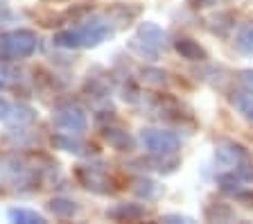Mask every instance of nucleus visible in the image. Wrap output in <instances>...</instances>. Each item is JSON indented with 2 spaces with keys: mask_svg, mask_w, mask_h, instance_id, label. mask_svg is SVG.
Masks as SVG:
<instances>
[{
  "mask_svg": "<svg viewBox=\"0 0 253 224\" xmlns=\"http://www.w3.org/2000/svg\"><path fill=\"white\" fill-rule=\"evenodd\" d=\"M39 39L32 30H14L0 34V59H27L34 54Z\"/></svg>",
  "mask_w": 253,
  "mask_h": 224,
  "instance_id": "1",
  "label": "nucleus"
},
{
  "mask_svg": "<svg viewBox=\"0 0 253 224\" xmlns=\"http://www.w3.org/2000/svg\"><path fill=\"white\" fill-rule=\"evenodd\" d=\"M140 143L154 156H172L179 149V136L168 129L147 127L140 132Z\"/></svg>",
  "mask_w": 253,
  "mask_h": 224,
  "instance_id": "2",
  "label": "nucleus"
},
{
  "mask_svg": "<svg viewBox=\"0 0 253 224\" xmlns=\"http://www.w3.org/2000/svg\"><path fill=\"white\" fill-rule=\"evenodd\" d=\"M54 127L63 129V132H73V134H82L88 127V118L79 107H61L59 111H54L52 116Z\"/></svg>",
  "mask_w": 253,
  "mask_h": 224,
  "instance_id": "3",
  "label": "nucleus"
},
{
  "mask_svg": "<svg viewBox=\"0 0 253 224\" xmlns=\"http://www.w3.org/2000/svg\"><path fill=\"white\" fill-rule=\"evenodd\" d=\"M75 32H77V37H79V45H82V48H95V45H100L106 37H111V27H109V23L102 21V18H90V21H86L79 30H75Z\"/></svg>",
  "mask_w": 253,
  "mask_h": 224,
  "instance_id": "4",
  "label": "nucleus"
},
{
  "mask_svg": "<svg viewBox=\"0 0 253 224\" xmlns=\"http://www.w3.org/2000/svg\"><path fill=\"white\" fill-rule=\"evenodd\" d=\"M217 159L231 168H240L247 161V152L242 145L233 143V140H219L217 143Z\"/></svg>",
  "mask_w": 253,
  "mask_h": 224,
  "instance_id": "5",
  "label": "nucleus"
},
{
  "mask_svg": "<svg viewBox=\"0 0 253 224\" xmlns=\"http://www.w3.org/2000/svg\"><path fill=\"white\" fill-rule=\"evenodd\" d=\"M106 218L116 220V222H138L145 218V208L140 204H116L106 211Z\"/></svg>",
  "mask_w": 253,
  "mask_h": 224,
  "instance_id": "6",
  "label": "nucleus"
},
{
  "mask_svg": "<svg viewBox=\"0 0 253 224\" xmlns=\"http://www.w3.org/2000/svg\"><path fill=\"white\" fill-rule=\"evenodd\" d=\"M77 179L84 183L88 190H95V192H106L102 186H106V177L100 168H93V166H79L77 168Z\"/></svg>",
  "mask_w": 253,
  "mask_h": 224,
  "instance_id": "7",
  "label": "nucleus"
},
{
  "mask_svg": "<svg viewBox=\"0 0 253 224\" xmlns=\"http://www.w3.org/2000/svg\"><path fill=\"white\" fill-rule=\"evenodd\" d=\"M102 136H104L106 143H109L113 149H118V152H131L133 145H136L133 138L125 132V129H118V127H104Z\"/></svg>",
  "mask_w": 253,
  "mask_h": 224,
  "instance_id": "8",
  "label": "nucleus"
},
{
  "mask_svg": "<svg viewBox=\"0 0 253 224\" xmlns=\"http://www.w3.org/2000/svg\"><path fill=\"white\" fill-rule=\"evenodd\" d=\"M174 50H176L183 59H188V61H206V59H208L206 50L201 48L199 43L192 41V39H185V37L174 41Z\"/></svg>",
  "mask_w": 253,
  "mask_h": 224,
  "instance_id": "9",
  "label": "nucleus"
},
{
  "mask_svg": "<svg viewBox=\"0 0 253 224\" xmlns=\"http://www.w3.org/2000/svg\"><path fill=\"white\" fill-rule=\"evenodd\" d=\"M138 37L145 39L147 43H152L154 48H158V50L165 45V32L156 25V23H149V21L140 23V27H138Z\"/></svg>",
  "mask_w": 253,
  "mask_h": 224,
  "instance_id": "10",
  "label": "nucleus"
},
{
  "mask_svg": "<svg viewBox=\"0 0 253 224\" xmlns=\"http://www.w3.org/2000/svg\"><path fill=\"white\" fill-rule=\"evenodd\" d=\"M47 211L54 215V218H61V220H68L77 213L79 208L73 199H66V197H54L47 202Z\"/></svg>",
  "mask_w": 253,
  "mask_h": 224,
  "instance_id": "11",
  "label": "nucleus"
},
{
  "mask_svg": "<svg viewBox=\"0 0 253 224\" xmlns=\"http://www.w3.org/2000/svg\"><path fill=\"white\" fill-rule=\"evenodd\" d=\"M206 220L208 222H231V220H235V211H233L228 204H208V208H206Z\"/></svg>",
  "mask_w": 253,
  "mask_h": 224,
  "instance_id": "12",
  "label": "nucleus"
},
{
  "mask_svg": "<svg viewBox=\"0 0 253 224\" xmlns=\"http://www.w3.org/2000/svg\"><path fill=\"white\" fill-rule=\"evenodd\" d=\"M235 48L242 54H253V21L240 25L235 34Z\"/></svg>",
  "mask_w": 253,
  "mask_h": 224,
  "instance_id": "13",
  "label": "nucleus"
},
{
  "mask_svg": "<svg viewBox=\"0 0 253 224\" xmlns=\"http://www.w3.org/2000/svg\"><path fill=\"white\" fill-rule=\"evenodd\" d=\"M11 222H21V224H45V218L39 215L37 211H27V208H9L7 211Z\"/></svg>",
  "mask_w": 253,
  "mask_h": 224,
  "instance_id": "14",
  "label": "nucleus"
},
{
  "mask_svg": "<svg viewBox=\"0 0 253 224\" xmlns=\"http://www.w3.org/2000/svg\"><path fill=\"white\" fill-rule=\"evenodd\" d=\"M231 104H233V107H237V111L242 113L247 120H251V123H253V95H251V93H247V91H244V93H240V91L233 93V95H231Z\"/></svg>",
  "mask_w": 253,
  "mask_h": 224,
  "instance_id": "15",
  "label": "nucleus"
},
{
  "mask_svg": "<svg viewBox=\"0 0 253 224\" xmlns=\"http://www.w3.org/2000/svg\"><path fill=\"white\" fill-rule=\"evenodd\" d=\"M129 48H131L133 52H136L138 57H142V59H158V54H161V50L154 48L152 43H147L145 39L138 37V34L129 41Z\"/></svg>",
  "mask_w": 253,
  "mask_h": 224,
  "instance_id": "16",
  "label": "nucleus"
},
{
  "mask_svg": "<svg viewBox=\"0 0 253 224\" xmlns=\"http://www.w3.org/2000/svg\"><path fill=\"white\" fill-rule=\"evenodd\" d=\"M131 190L136 192L138 197L152 199L154 195H156V183H154L152 179H147V177H138V179H133V186H131Z\"/></svg>",
  "mask_w": 253,
  "mask_h": 224,
  "instance_id": "17",
  "label": "nucleus"
},
{
  "mask_svg": "<svg viewBox=\"0 0 253 224\" xmlns=\"http://www.w3.org/2000/svg\"><path fill=\"white\" fill-rule=\"evenodd\" d=\"M54 45H59V48H82L75 30H61V32H57L54 34Z\"/></svg>",
  "mask_w": 253,
  "mask_h": 224,
  "instance_id": "18",
  "label": "nucleus"
},
{
  "mask_svg": "<svg viewBox=\"0 0 253 224\" xmlns=\"http://www.w3.org/2000/svg\"><path fill=\"white\" fill-rule=\"evenodd\" d=\"M140 75H142V80L147 82V84H154V86L168 84V73L161 70V68H145Z\"/></svg>",
  "mask_w": 253,
  "mask_h": 224,
  "instance_id": "19",
  "label": "nucleus"
},
{
  "mask_svg": "<svg viewBox=\"0 0 253 224\" xmlns=\"http://www.w3.org/2000/svg\"><path fill=\"white\" fill-rule=\"evenodd\" d=\"M52 145L59 147V149H63V152H75V154L84 152V145L77 143V140H73V138H66V136H54Z\"/></svg>",
  "mask_w": 253,
  "mask_h": 224,
  "instance_id": "20",
  "label": "nucleus"
},
{
  "mask_svg": "<svg viewBox=\"0 0 253 224\" xmlns=\"http://www.w3.org/2000/svg\"><path fill=\"white\" fill-rule=\"evenodd\" d=\"M217 183H219L221 190H226V192H240L242 179H240L235 172H231V175H221L219 179H217Z\"/></svg>",
  "mask_w": 253,
  "mask_h": 224,
  "instance_id": "21",
  "label": "nucleus"
},
{
  "mask_svg": "<svg viewBox=\"0 0 253 224\" xmlns=\"http://www.w3.org/2000/svg\"><path fill=\"white\" fill-rule=\"evenodd\" d=\"M237 82H240V86H242L244 91L253 95V68L240 70V73H237Z\"/></svg>",
  "mask_w": 253,
  "mask_h": 224,
  "instance_id": "22",
  "label": "nucleus"
},
{
  "mask_svg": "<svg viewBox=\"0 0 253 224\" xmlns=\"http://www.w3.org/2000/svg\"><path fill=\"white\" fill-rule=\"evenodd\" d=\"M190 5L195 7V9H204V7H211V5H215L217 0H188Z\"/></svg>",
  "mask_w": 253,
  "mask_h": 224,
  "instance_id": "23",
  "label": "nucleus"
},
{
  "mask_svg": "<svg viewBox=\"0 0 253 224\" xmlns=\"http://www.w3.org/2000/svg\"><path fill=\"white\" fill-rule=\"evenodd\" d=\"M161 222H192V220L185 218V215H163Z\"/></svg>",
  "mask_w": 253,
  "mask_h": 224,
  "instance_id": "24",
  "label": "nucleus"
},
{
  "mask_svg": "<svg viewBox=\"0 0 253 224\" xmlns=\"http://www.w3.org/2000/svg\"><path fill=\"white\" fill-rule=\"evenodd\" d=\"M237 199L253 208V192H237Z\"/></svg>",
  "mask_w": 253,
  "mask_h": 224,
  "instance_id": "25",
  "label": "nucleus"
},
{
  "mask_svg": "<svg viewBox=\"0 0 253 224\" xmlns=\"http://www.w3.org/2000/svg\"><path fill=\"white\" fill-rule=\"evenodd\" d=\"M9 111H11L9 102H7L5 97H0V118H7V116H9Z\"/></svg>",
  "mask_w": 253,
  "mask_h": 224,
  "instance_id": "26",
  "label": "nucleus"
},
{
  "mask_svg": "<svg viewBox=\"0 0 253 224\" xmlns=\"http://www.w3.org/2000/svg\"><path fill=\"white\" fill-rule=\"evenodd\" d=\"M7 80H9V73L0 66V89H5V86H7Z\"/></svg>",
  "mask_w": 253,
  "mask_h": 224,
  "instance_id": "27",
  "label": "nucleus"
}]
</instances>
